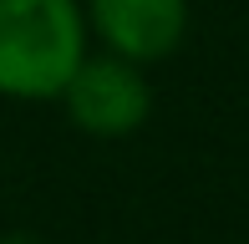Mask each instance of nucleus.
<instances>
[{"mask_svg":"<svg viewBox=\"0 0 249 244\" xmlns=\"http://www.w3.org/2000/svg\"><path fill=\"white\" fill-rule=\"evenodd\" d=\"M87 51L82 0H0V97L56 102Z\"/></svg>","mask_w":249,"mask_h":244,"instance_id":"1","label":"nucleus"},{"mask_svg":"<svg viewBox=\"0 0 249 244\" xmlns=\"http://www.w3.org/2000/svg\"><path fill=\"white\" fill-rule=\"evenodd\" d=\"M56 102L66 107V122L76 132H87L97 142H122L132 132H142V122L153 117L148 66L117 56V51H87Z\"/></svg>","mask_w":249,"mask_h":244,"instance_id":"2","label":"nucleus"},{"mask_svg":"<svg viewBox=\"0 0 249 244\" xmlns=\"http://www.w3.org/2000/svg\"><path fill=\"white\" fill-rule=\"evenodd\" d=\"M82 10L97 46L138 66L168 61L188 36V0H82Z\"/></svg>","mask_w":249,"mask_h":244,"instance_id":"3","label":"nucleus"},{"mask_svg":"<svg viewBox=\"0 0 249 244\" xmlns=\"http://www.w3.org/2000/svg\"><path fill=\"white\" fill-rule=\"evenodd\" d=\"M0 244H46V239H36V234H26V229H10V234H0Z\"/></svg>","mask_w":249,"mask_h":244,"instance_id":"4","label":"nucleus"}]
</instances>
